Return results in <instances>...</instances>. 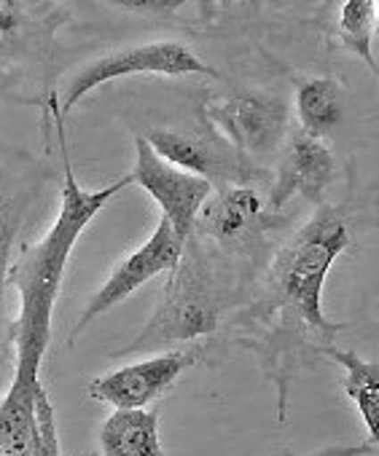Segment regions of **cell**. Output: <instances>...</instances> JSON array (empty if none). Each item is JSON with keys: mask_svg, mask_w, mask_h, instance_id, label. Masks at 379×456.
Listing matches in <instances>:
<instances>
[{"mask_svg": "<svg viewBox=\"0 0 379 456\" xmlns=\"http://www.w3.org/2000/svg\"><path fill=\"white\" fill-rule=\"evenodd\" d=\"M221 322V285L202 245L188 240L169 272L164 296L148 325L119 354H140L216 333Z\"/></svg>", "mask_w": 379, "mask_h": 456, "instance_id": "cell-3", "label": "cell"}, {"mask_svg": "<svg viewBox=\"0 0 379 456\" xmlns=\"http://www.w3.org/2000/svg\"><path fill=\"white\" fill-rule=\"evenodd\" d=\"M65 20H70V12L60 9L57 4L0 0V62L12 65L14 60L25 57L49 60L54 33Z\"/></svg>", "mask_w": 379, "mask_h": 456, "instance_id": "cell-12", "label": "cell"}, {"mask_svg": "<svg viewBox=\"0 0 379 456\" xmlns=\"http://www.w3.org/2000/svg\"><path fill=\"white\" fill-rule=\"evenodd\" d=\"M143 137L164 161L208 183L218 180L227 188V185H248L256 177H261V169L253 164V159L232 148L213 129L210 132L151 129Z\"/></svg>", "mask_w": 379, "mask_h": 456, "instance_id": "cell-8", "label": "cell"}, {"mask_svg": "<svg viewBox=\"0 0 379 456\" xmlns=\"http://www.w3.org/2000/svg\"><path fill=\"white\" fill-rule=\"evenodd\" d=\"M376 451V440L358 443V445H325L312 453H283V456H368Z\"/></svg>", "mask_w": 379, "mask_h": 456, "instance_id": "cell-19", "label": "cell"}, {"mask_svg": "<svg viewBox=\"0 0 379 456\" xmlns=\"http://www.w3.org/2000/svg\"><path fill=\"white\" fill-rule=\"evenodd\" d=\"M323 357L334 360L344 370V395L355 403L368 437L376 440L379 435V365L363 360L352 349H336L334 344L320 349Z\"/></svg>", "mask_w": 379, "mask_h": 456, "instance_id": "cell-14", "label": "cell"}, {"mask_svg": "<svg viewBox=\"0 0 379 456\" xmlns=\"http://www.w3.org/2000/svg\"><path fill=\"white\" fill-rule=\"evenodd\" d=\"M20 225V209L9 201L0 204V370L6 365L4 352V330H6V282H9V258H12V242Z\"/></svg>", "mask_w": 379, "mask_h": 456, "instance_id": "cell-17", "label": "cell"}, {"mask_svg": "<svg viewBox=\"0 0 379 456\" xmlns=\"http://www.w3.org/2000/svg\"><path fill=\"white\" fill-rule=\"evenodd\" d=\"M103 456H164L159 443V413L145 408H116L100 427Z\"/></svg>", "mask_w": 379, "mask_h": 456, "instance_id": "cell-13", "label": "cell"}, {"mask_svg": "<svg viewBox=\"0 0 379 456\" xmlns=\"http://www.w3.org/2000/svg\"><path fill=\"white\" fill-rule=\"evenodd\" d=\"M202 349H177L164 352L140 362H129L116 368L105 376H97L89 384V397L108 403L113 408H145L148 403L159 400L188 368L200 360Z\"/></svg>", "mask_w": 379, "mask_h": 456, "instance_id": "cell-10", "label": "cell"}, {"mask_svg": "<svg viewBox=\"0 0 379 456\" xmlns=\"http://www.w3.org/2000/svg\"><path fill=\"white\" fill-rule=\"evenodd\" d=\"M350 223L342 209L323 204L277 250L259 298L235 317V338L248 346L277 395V421L288 419L291 387L309 354L334 344L344 322L323 312V288L334 261L350 248Z\"/></svg>", "mask_w": 379, "mask_h": 456, "instance_id": "cell-1", "label": "cell"}, {"mask_svg": "<svg viewBox=\"0 0 379 456\" xmlns=\"http://www.w3.org/2000/svg\"><path fill=\"white\" fill-rule=\"evenodd\" d=\"M280 212L267 207V199L251 185H227L216 199H208L197 215V232L218 248L248 256L261 248L269 232L280 225Z\"/></svg>", "mask_w": 379, "mask_h": 456, "instance_id": "cell-7", "label": "cell"}, {"mask_svg": "<svg viewBox=\"0 0 379 456\" xmlns=\"http://www.w3.org/2000/svg\"><path fill=\"white\" fill-rule=\"evenodd\" d=\"M183 245L177 240V234L172 232V225L161 217L156 232L151 234V240L137 248L132 256H127L113 272L111 277L103 282V288L87 301L76 328H73V336H70V344H76V338L87 330V325L92 320H97L100 314L111 312L113 306H119L121 301H127L135 290H140L148 280L159 277V274H169L180 256H183Z\"/></svg>", "mask_w": 379, "mask_h": 456, "instance_id": "cell-9", "label": "cell"}, {"mask_svg": "<svg viewBox=\"0 0 379 456\" xmlns=\"http://www.w3.org/2000/svg\"><path fill=\"white\" fill-rule=\"evenodd\" d=\"M296 113L301 129L312 137L331 134L344 121V89L336 78H307L296 89Z\"/></svg>", "mask_w": 379, "mask_h": 456, "instance_id": "cell-15", "label": "cell"}, {"mask_svg": "<svg viewBox=\"0 0 379 456\" xmlns=\"http://www.w3.org/2000/svg\"><path fill=\"white\" fill-rule=\"evenodd\" d=\"M95 220L87 201L68 196L49 232L25 245L9 269V282L20 293V317L12 325L17 365L6 395L0 397V456H30L36 443V395L41 389V368L52 341L54 304L62 290L70 253Z\"/></svg>", "mask_w": 379, "mask_h": 456, "instance_id": "cell-2", "label": "cell"}, {"mask_svg": "<svg viewBox=\"0 0 379 456\" xmlns=\"http://www.w3.org/2000/svg\"><path fill=\"white\" fill-rule=\"evenodd\" d=\"M376 4L374 0H347L339 9V38L347 52L360 57L371 70H376V60L371 52V38L376 30Z\"/></svg>", "mask_w": 379, "mask_h": 456, "instance_id": "cell-16", "label": "cell"}, {"mask_svg": "<svg viewBox=\"0 0 379 456\" xmlns=\"http://www.w3.org/2000/svg\"><path fill=\"white\" fill-rule=\"evenodd\" d=\"M194 73L218 78V70L205 65L192 49L177 41H151V44L124 46L76 70L68 78L62 94H57V108L62 116H68L89 92L116 78H129V76H175L177 78V76H194Z\"/></svg>", "mask_w": 379, "mask_h": 456, "instance_id": "cell-4", "label": "cell"}, {"mask_svg": "<svg viewBox=\"0 0 379 456\" xmlns=\"http://www.w3.org/2000/svg\"><path fill=\"white\" fill-rule=\"evenodd\" d=\"M336 177V159L325 140L312 137L304 129H293L283 142L280 169L272 183L267 207L280 212L291 199H309L323 201V193Z\"/></svg>", "mask_w": 379, "mask_h": 456, "instance_id": "cell-11", "label": "cell"}, {"mask_svg": "<svg viewBox=\"0 0 379 456\" xmlns=\"http://www.w3.org/2000/svg\"><path fill=\"white\" fill-rule=\"evenodd\" d=\"M205 124L248 159L275 151L288 129V102L269 92H232L208 97Z\"/></svg>", "mask_w": 379, "mask_h": 456, "instance_id": "cell-5", "label": "cell"}, {"mask_svg": "<svg viewBox=\"0 0 379 456\" xmlns=\"http://www.w3.org/2000/svg\"><path fill=\"white\" fill-rule=\"evenodd\" d=\"M30 456H62L54 405H52L46 384H41V389L36 395V443H33Z\"/></svg>", "mask_w": 379, "mask_h": 456, "instance_id": "cell-18", "label": "cell"}, {"mask_svg": "<svg viewBox=\"0 0 379 456\" xmlns=\"http://www.w3.org/2000/svg\"><path fill=\"white\" fill-rule=\"evenodd\" d=\"M129 185H140L161 207V217L172 225L180 242L194 234L197 215L213 193V183L164 161L143 134L135 137V167L127 175Z\"/></svg>", "mask_w": 379, "mask_h": 456, "instance_id": "cell-6", "label": "cell"}, {"mask_svg": "<svg viewBox=\"0 0 379 456\" xmlns=\"http://www.w3.org/2000/svg\"><path fill=\"white\" fill-rule=\"evenodd\" d=\"M17 81H20V70L12 68V65H4V62H0V92H4V89H12Z\"/></svg>", "mask_w": 379, "mask_h": 456, "instance_id": "cell-20", "label": "cell"}]
</instances>
